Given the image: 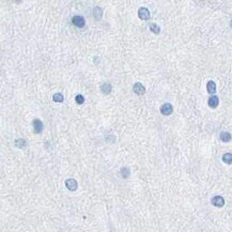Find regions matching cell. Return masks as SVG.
Listing matches in <instances>:
<instances>
[{
	"label": "cell",
	"instance_id": "8",
	"mask_svg": "<svg viewBox=\"0 0 232 232\" xmlns=\"http://www.w3.org/2000/svg\"><path fill=\"white\" fill-rule=\"evenodd\" d=\"M218 104H219V99L216 95L211 96L209 99V102H208V105L211 108H216L218 106Z\"/></svg>",
	"mask_w": 232,
	"mask_h": 232
},
{
	"label": "cell",
	"instance_id": "13",
	"mask_svg": "<svg viewBox=\"0 0 232 232\" xmlns=\"http://www.w3.org/2000/svg\"><path fill=\"white\" fill-rule=\"evenodd\" d=\"M129 174H131V171H129V168H127V167H123V168L121 169V176L123 179H127L129 176Z\"/></svg>",
	"mask_w": 232,
	"mask_h": 232
},
{
	"label": "cell",
	"instance_id": "2",
	"mask_svg": "<svg viewBox=\"0 0 232 232\" xmlns=\"http://www.w3.org/2000/svg\"><path fill=\"white\" fill-rule=\"evenodd\" d=\"M32 126H33V132H34L35 134H40L41 132L43 131L44 125H43V122L41 121L40 119H34L32 121Z\"/></svg>",
	"mask_w": 232,
	"mask_h": 232
},
{
	"label": "cell",
	"instance_id": "9",
	"mask_svg": "<svg viewBox=\"0 0 232 232\" xmlns=\"http://www.w3.org/2000/svg\"><path fill=\"white\" fill-rule=\"evenodd\" d=\"M206 90L209 92L210 94H214L216 92V84L213 81V80H210L206 84Z\"/></svg>",
	"mask_w": 232,
	"mask_h": 232
},
{
	"label": "cell",
	"instance_id": "12",
	"mask_svg": "<svg viewBox=\"0 0 232 232\" xmlns=\"http://www.w3.org/2000/svg\"><path fill=\"white\" fill-rule=\"evenodd\" d=\"M223 162L226 164H232V153H225L223 155Z\"/></svg>",
	"mask_w": 232,
	"mask_h": 232
},
{
	"label": "cell",
	"instance_id": "5",
	"mask_svg": "<svg viewBox=\"0 0 232 232\" xmlns=\"http://www.w3.org/2000/svg\"><path fill=\"white\" fill-rule=\"evenodd\" d=\"M65 186H66V188H68V190L74 192V190H76L77 189V187H78L77 181L74 180V179H68V180L65 181Z\"/></svg>",
	"mask_w": 232,
	"mask_h": 232
},
{
	"label": "cell",
	"instance_id": "16",
	"mask_svg": "<svg viewBox=\"0 0 232 232\" xmlns=\"http://www.w3.org/2000/svg\"><path fill=\"white\" fill-rule=\"evenodd\" d=\"M94 16H95V19H101L102 17V9L99 7H96L95 9H94Z\"/></svg>",
	"mask_w": 232,
	"mask_h": 232
},
{
	"label": "cell",
	"instance_id": "4",
	"mask_svg": "<svg viewBox=\"0 0 232 232\" xmlns=\"http://www.w3.org/2000/svg\"><path fill=\"white\" fill-rule=\"evenodd\" d=\"M172 111H173V108H172V105L170 103H165L164 105L160 107V113L164 116L171 115Z\"/></svg>",
	"mask_w": 232,
	"mask_h": 232
},
{
	"label": "cell",
	"instance_id": "3",
	"mask_svg": "<svg viewBox=\"0 0 232 232\" xmlns=\"http://www.w3.org/2000/svg\"><path fill=\"white\" fill-rule=\"evenodd\" d=\"M72 23L77 28H82L84 26V18L80 15H75L72 17Z\"/></svg>",
	"mask_w": 232,
	"mask_h": 232
},
{
	"label": "cell",
	"instance_id": "11",
	"mask_svg": "<svg viewBox=\"0 0 232 232\" xmlns=\"http://www.w3.org/2000/svg\"><path fill=\"white\" fill-rule=\"evenodd\" d=\"M219 138H221V141H224V142H229L230 140H231V134L228 133V132H223V133H221V136H219Z\"/></svg>",
	"mask_w": 232,
	"mask_h": 232
},
{
	"label": "cell",
	"instance_id": "18",
	"mask_svg": "<svg viewBox=\"0 0 232 232\" xmlns=\"http://www.w3.org/2000/svg\"><path fill=\"white\" fill-rule=\"evenodd\" d=\"M75 101H76V103H77L78 105H81V104H84V96H82L81 94H77L76 97H75Z\"/></svg>",
	"mask_w": 232,
	"mask_h": 232
},
{
	"label": "cell",
	"instance_id": "1",
	"mask_svg": "<svg viewBox=\"0 0 232 232\" xmlns=\"http://www.w3.org/2000/svg\"><path fill=\"white\" fill-rule=\"evenodd\" d=\"M138 16H139V18L142 19V21H148V19L151 17L150 11H149V10L147 9V8H145V7L139 8V10H138Z\"/></svg>",
	"mask_w": 232,
	"mask_h": 232
},
{
	"label": "cell",
	"instance_id": "7",
	"mask_svg": "<svg viewBox=\"0 0 232 232\" xmlns=\"http://www.w3.org/2000/svg\"><path fill=\"white\" fill-rule=\"evenodd\" d=\"M133 91H134V93H136L137 95H142V94L145 93V88L142 86V84L136 82V84H134Z\"/></svg>",
	"mask_w": 232,
	"mask_h": 232
},
{
	"label": "cell",
	"instance_id": "6",
	"mask_svg": "<svg viewBox=\"0 0 232 232\" xmlns=\"http://www.w3.org/2000/svg\"><path fill=\"white\" fill-rule=\"evenodd\" d=\"M211 202L214 206H217V208H221L225 205V199L221 196H215L214 198H212Z\"/></svg>",
	"mask_w": 232,
	"mask_h": 232
},
{
	"label": "cell",
	"instance_id": "10",
	"mask_svg": "<svg viewBox=\"0 0 232 232\" xmlns=\"http://www.w3.org/2000/svg\"><path fill=\"white\" fill-rule=\"evenodd\" d=\"M101 90H102V92H103L104 94H108V93H110V92H111V90H113V87H111L110 84L105 82V84H102Z\"/></svg>",
	"mask_w": 232,
	"mask_h": 232
},
{
	"label": "cell",
	"instance_id": "14",
	"mask_svg": "<svg viewBox=\"0 0 232 232\" xmlns=\"http://www.w3.org/2000/svg\"><path fill=\"white\" fill-rule=\"evenodd\" d=\"M15 145L21 149V148H25V147H26L27 142L25 139H16V140H15Z\"/></svg>",
	"mask_w": 232,
	"mask_h": 232
},
{
	"label": "cell",
	"instance_id": "15",
	"mask_svg": "<svg viewBox=\"0 0 232 232\" xmlns=\"http://www.w3.org/2000/svg\"><path fill=\"white\" fill-rule=\"evenodd\" d=\"M52 100L55 102H58V103H61V102H63L64 97L62 95V93H55L54 96H52Z\"/></svg>",
	"mask_w": 232,
	"mask_h": 232
},
{
	"label": "cell",
	"instance_id": "17",
	"mask_svg": "<svg viewBox=\"0 0 232 232\" xmlns=\"http://www.w3.org/2000/svg\"><path fill=\"white\" fill-rule=\"evenodd\" d=\"M150 30L154 33H160V26H157L156 24H151L150 25Z\"/></svg>",
	"mask_w": 232,
	"mask_h": 232
}]
</instances>
